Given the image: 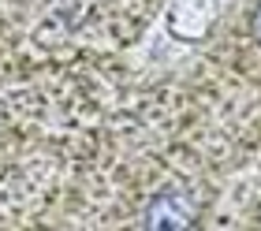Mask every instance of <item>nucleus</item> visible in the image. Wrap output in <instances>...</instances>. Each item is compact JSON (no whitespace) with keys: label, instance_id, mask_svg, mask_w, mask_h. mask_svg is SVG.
Instances as JSON below:
<instances>
[{"label":"nucleus","instance_id":"obj_2","mask_svg":"<svg viewBox=\"0 0 261 231\" xmlns=\"http://www.w3.org/2000/svg\"><path fill=\"white\" fill-rule=\"evenodd\" d=\"M250 30H254V38L261 41V4H257V11H254V19H250Z\"/></svg>","mask_w":261,"mask_h":231},{"label":"nucleus","instance_id":"obj_1","mask_svg":"<svg viewBox=\"0 0 261 231\" xmlns=\"http://www.w3.org/2000/svg\"><path fill=\"white\" fill-rule=\"evenodd\" d=\"M194 224H198V205L183 190L157 194L142 213V227H149V231H187Z\"/></svg>","mask_w":261,"mask_h":231}]
</instances>
